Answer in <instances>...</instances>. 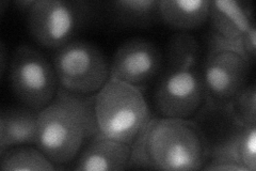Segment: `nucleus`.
Listing matches in <instances>:
<instances>
[{
  "mask_svg": "<svg viewBox=\"0 0 256 171\" xmlns=\"http://www.w3.org/2000/svg\"><path fill=\"white\" fill-rule=\"evenodd\" d=\"M204 170L212 171H246V169L242 166L233 164V162H228V161H220V162H207V164L203 168Z\"/></svg>",
  "mask_w": 256,
  "mask_h": 171,
  "instance_id": "6ab92c4d",
  "label": "nucleus"
},
{
  "mask_svg": "<svg viewBox=\"0 0 256 171\" xmlns=\"http://www.w3.org/2000/svg\"><path fill=\"white\" fill-rule=\"evenodd\" d=\"M0 168L4 171H52L57 169L45 154L32 146H13L0 152Z\"/></svg>",
  "mask_w": 256,
  "mask_h": 171,
  "instance_id": "dca6fc26",
  "label": "nucleus"
},
{
  "mask_svg": "<svg viewBox=\"0 0 256 171\" xmlns=\"http://www.w3.org/2000/svg\"><path fill=\"white\" fill-rule=\"evenodd\" d=\"M93 5L76 0H38L28 12V29L40 46L58 50L76 40L90 23Z\"/></svg>",
  "mask_w": 256,
  "mask_h": 171,
  "instance_id": "0eeeda50",
  "label": "nucleus"
},
{
  "mask_svg": "<svg viewBox=\"0 0 256 171\" xmlns=\"http://www.w3.org/2000/svg\"><path fill=\"white\" fill-rule=\"evenodd\" d=\"M9 79L18 101L36 111L46 107L59 89L50 61L36 48L25 44L16 48L12 56Z\"/></svg>",
  "mask_w": 256,
  "mask_h": 171,
  "instance_id": "6e6552de",
  "label": "nucleus"
},
{
  "mask_svg": "<svg viewBox=\"0 0 256 171\" xmlns=\"http://www.w3.org/2000/svg\"><path fill=\"white\" fill-rule=\"evenodd\" d=\"M251 63L236 45L210 35L202 61L205 102L201 110H223L246 86Z\"/></svg>",
  "mask_w": 256,
  "mask_h": 171,
  "instance_id": "39448f33",
  "label": "nucleus"
},
{
  "mask_svg": "<svg viewBox=\"0 0 256 171\" xmlns=\"http://www.w3.org/2000/svg\"><path fill=\"white\" fill-rule=\"evenodd\" d=\"M6 51L4 43L0 44V64H2V77H4L6 72Z\"/></svg>",
  "mask_w": 256,
  "mask_h": 171,
  "instance_id": "aec40b11",
  "label": "nucleus"
},
{
  "mask_svg": "<svg viewBox=\"0 0 256 171\" xmlns=\"http://www.w3.org/2000/svg\"><path fill=\"white\" fill-rule=\"evenodd\" d=\"M208 154L206 136L196 121L150 117L132 143L128 169L201 170Z\"/></svg>",
  "mask_w": 256,
  "mask_h": 171,
  "instance_id": "f257e3e1",
  "label": "nucleus"
},
{
  "mask_svg": "<svg viewBox=\"0 0 256 171\" xmlns=\"http://www.w3.org/2000/svg\"><path fill=\"white\" fill-rule=\"evenodd\" d=\"M52 66L59 87L79 95H95L110 79L108 58L89 41L76 39L56 50Z\"/></svg>",
  "mask_w": 256,
  "mask_h": 171,
  "instance_id": "423d86ee",
  "label": "nucleus"
},
{
  "mask_svg": "<svg viewBox=\"0 0 256 171\" xmlns=\"http://www.w3.org/2000/svg\"><path fill=\"white\" fill-rule=\"evenodd\" d=\"M38 111L24 107H9L0 112V152L13 146L36 144Z\"/></svg>",
  "mask_w": 256,
  "mask_h": 171,
  "instance_id": "ddd939ff",
  "label": "nucleus"
},
{
  "mask_svg": "<svg viewBox=\"0 0 256 171\" xmlns=\"http://www.w3.org/2000/svg\"><path fill=\"white\" fill-rule=\"evenodd\" d=\"M210 2L207 0H162L158 5L159 19L180 30H194L208 20Z\"/></svg>",
  "mask_w": 256,
  "mask_h": 171,
  "instance_id": "4468645a",
  "label": "nucleus"
},
{
  "mask_svg": "<svg viewBox=\"0 0 256 171\" xmlns=\"http://www.w3.org/2000/svg\"><path fill=\"white\" fill-rule=\"evenodd\" d=\"M36 2H25V0H22V2H16L15 6L18 8L20 10L22 11H27L29 12V10L32 8V6L34 5Z\"/></svg>",
  "mask_w": 256,
  "mask_h": 171,
  "instance_id": "412c9836",
  "label": "nucleus"
},
{
  "mask_svg": "<svg viewBox=\"0 0 256 171\" xmlns=\"http://www.w3.org/2000/svg\"><path fill=\"white\" fill-rule=\"evenodd\" d=\"M158 0H118L111 3V13L120 25L148 27L158 19Z\"/></svg>",
  "mask_w": 256,
  "mask_h": 171,
  "instance_id": "2eb2a0df",
  "label": "nucleus"
},
{
  "mask_svg": "<svg viewBox=\"0 0 256 171\" xmlns=\"http://www.w3.org/2000/svg\"><path fill=\"white\" fill-rule=\"evenodd\" d=\"M201 56L194 36L180 32L171 37L154 93L160 116L189 119L202 109L205 96Z\"/></svg>",
  "mask_w": 256,
  "mask_h": 171,
  "instance_id": "7ed1b4c3",
  "label": "nucleus"
},
{
  "mask_svg": "<svg viewBox=\"0 0 256 171\" xmlns=\"http://www.w3.org/2000/svg\"><path fill=\"white\" fill-rule=\"evenodd\" d=\"M98 133L94 95L70 93L59 87L54 100L38 111L36 145L54 165H68Z\"/></svg>",
  "mask_w": 256,
  "mask_h": 171,
  "instance_id": "f03ea898",
  "label": "nucleus"
},
{
  "mask_svg": "<svg viewBox=\"0 0 256 171\" xmlns=\"http://www.w3.org/2000/svg\"><path fill=\"white\" fill-rule=\"evenodd\" d=\"M132 145L96 134L75 159L77 171H121L128 169Z\"/></svg>",
  "mask_w": 256,
  "mask_h": 171,
  "instance_id": "9b49d317",
  "label": "nucleus"
},
{
  "mask_svg": "<svg viewBox=\"0 0 256 171\" xmlns=\"http://www.w3.org/2000/svg\"><path fill=\"white\" fill-rule=\"evenodd\" d=\"M164 56L155 43L143 38L125 41L110 63V78L146 91L162 69Z\"/></svg>",
  "mask_w": 256,
  "mask_h": 171,
  "instance_id": "1a4fd4ad",
  "label": "nucleus"
},
{
  "mask_svg": "<svg viewBox=\"0 0 256 171\" xmlns=\"http://www.w3.org/2000/svg\"><path fill=\"white\" fill-rule=\"evenodd\" d=\"M94 110L100 133L130 145L152 117L143 92L114 78L94 95Z\"/></svg>",
  "mask_w": 256,
  "mask_h": 171,
  "instance_id": "20e7f679",
  "label": "nucleus"
},
{
  "mask_svg": "<svg viewBox=\"0 0 256 171\" xmlns=\"http://www.w3.org/2000/svg\"><path fill=\"white\" fill-rule=\"evenodd\" d=\"M208 19L210 21V35L238 46L240 50L246 32L255 26L252 9L246 2H210Z\"/></svg>",
  "mask_w": 256,
  "mask_h": 171,
  "instance_id": "f8f14e48",
  "label": "nucleus"
},
{
  "mask_svg": "<svg viewBox=\"0 0 256 171\" xmlns=\"http://www.w3.org/2000/svg\"><path fill=\"white\" fill-rule=\"evenodd\" d=\"M255 46H256V31L255 26L251 27L246 32L242 40V50L246 57V59L252 64L255 60Z\"/></svg>",
  "mask_w": 256,
  "mask_h": 171,
  "instance_id": "a211bd4d",
  "label": "nucleus"
},
{
  "mask_svg": "<svg viewBox=\"0 0 256 171\" xmlns=\"http://www.w3.org/2000/svg\"><path fill=\"white\" fill-rule=\"evenodd\" d=\"M223 110L240 125L256 126V89L254 84L246 85Z\"/></svg>",
  "mask_w": 256,
  "mask_h": 171,
  "instance_id": "f3484780",
  "label": "nucleus"
},
{
  "mask_svg": "<svg viewBox=\"0 0 256 171\" xmlns=\"http://www.w3.org/2000/svg\"><path fill=\"white\" fill-rule=\"evenodd\" d=\"M207 162L228 161L242 166L246 171L256 169V126H244L233 121L232 128L216 142L208 144Z\"/></svg>",
  "mask_w": 256,
  "mask_h": 171,
  "instance_id": "9d476101",
  "label": "nucleus"
}]
</instances>
